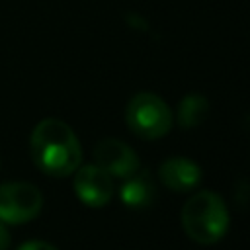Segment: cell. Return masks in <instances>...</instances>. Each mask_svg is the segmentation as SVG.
<instances>
[{
  "instance_id": "cell-11",
  "label": "cell",
  "mask_w": 250,
  "mask_h": 250,
  "mask_svg": "<svg viewBox=\"0 0 250 250\" xmlns=\"http://www.w3.org/2000/svg\"><path fill=\"white\" fill-rule=\"evenodd\" d=\"M8 246H10V234L0 221V250H8Z\"/></svg>"
},
{
  "instance_id": "cell-2",
  "label": "cell",
  "mask_w": 250,
  "mask_h": 250,
  "mask_svg": "<svg viewBox=\"0 0 250 250\" xmlns=\"http://www.w3.org/2000/svg\"><path fill=\"white\" fill-rule=\"evenodd\" d=\"M182 229L197 244H215L229 230V209L225 199L209 189L193 193L182 207Z\"/></svg>"
},
{
  "instance_id": "cell-1",
  "label": "cell",
  "mask_w": 250,
  "mask_h": 250,
  "mask_svg": "<svg viewBox=\"0 0 250 250\" xmlns=\"http://www.w3.org/2000/svg\"><path fill=\"white\" fill-rule=\"evenodd\" d=\"M33 164L47 176L64 178L82 162V146L68 123L57 117L41 119L29 137Z\"/></svg>"
},
{
  "instance_id": "cell-10",
  "label": "cell",
  "mask_w": 250,
  "mask_h": 250,
  "mask_svg": "<svg viewBox=\"0 0 250 250\" xmlns=\"http://www.w3.org/2000/svg\"><path fill=\"white\" fill-rule=\"evenodd\" d=\"M18 250H59V248L53 246L51 242H45V240H27Z\"/></svg>"
},
{
  "instance_id": "cell-7",
  "label": "cell",
  "mask_w": 250,
  "mask_h": 250,
  "mask_svg": "<svg viewBox=\"0 0 250 250\" xmlns=\"http://www.w3.org/2000/svg\"><path fill=\"white\" fill-rule=\"evenodd\" d=\"M160 182L172 191H189L201 182V168L188 158H166L158 168Z\"/></svg>"
},
{
  "instance_id": "cell-5",
  "label": "cell",
  "mask_w": 250,
  "mask_h": 250,
  "mask_svg": "<svg viewBox=\"0 0 250 250\" xmlns=\"http://www.w3.org/2000/svg\"><path fill=\"white\" fill-rule=\"evenodd\" d=\"M74 193L88 207H104L113 195L111 176L98 164L78 166L74 170Z\"/></svg>"
},
{
  "instance_id": "cell-3",
  "label": "cell",
  "mask_w": 250,
  "mask_h": 250,
  "mask_svg": "<svg viewBox=\"0 0 250 250\" xmlns=\"http://www.w3.org/2000/svg\"><path fill=\"white\" fill-rule=\"evenodd\" d=\"M125 121L133 135L152 141L164 137L172 129V111L160 96L139 92L125 107Z\"/></svg>"
},
{
  "instance_id": "cell-8",
  "label": "cell",
  "mask_w": 250,
  "mask_h": 250,
  "mask_svg": "<svg viewBox=\"0 0 250 250\" xmlns=\"http://www.w3.org/2000/svg\"><path fill=\"white\" fill-rule=\"evenodd\" d=\"M119 195H121V201L127 207L141 209V207H146V205L152 203V199L156 195V189H154V184H152L148 174H137L135 172L121 186Z\"/></svg>"
},
{
  "instance_id": "cell-9",
  "label": "cell",
  "mask_w": 250,
  "mask_h": 250,
  "mask_svg": "<svg viewBox=\"0 0 250 250\" xmlns=\"http://www.w3.org/2000/svg\"><path fill=\"white\" fill-rule=\"evenodd\" d=\"M209 113V102L201 94H188L178 105V125L182 129H193L205 121Z\"/></svg>"
},
{
  "instance_id": "cell-6",
  "label": "cell",
  "mask_w": 250,
  "mask_h": 250,
  "mask_svg": "<svg viewBox=\"0 0 250 250\" xmlns=\"http://www.w3.org/2000/svg\"><path fill=\"white\" fill-rule=\"evenodd\" d=\"M94 160L111 178H129L139 172L137 152L119 139H102L94 148Z\"/></svg>"
},
{
  "instance_id": "cell-4",
  "label": "cell",
  "mask_w": 250,
  "mask_h": 250,
  "mask_svg": "<svg viewBox=\"0 0 250 250\" xmlns=\"http://www.w3.org/2000/svg\"><path fill=\"white\" fill-rule=\"evenodd\" d=\"M43 195L27 182H8L0 186V221L23 225L41 213Z\"/></svg>"
}]
</instances>
